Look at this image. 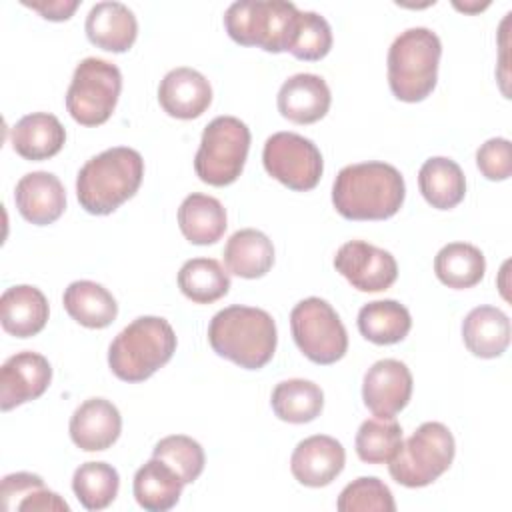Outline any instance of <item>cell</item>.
Masks as SVG:
<instances>
[{"mask_svg": "<svg viewBox=\"0 0 512 512\" xmlns=\"http://www.w3.org/2000/svg\"><path fill=\"white\" fill-rule=\"evenodd\" d=\"M332 96L318 74H294L278 90V112L294 124H314L326 116Z\"/></svg>", "mask_w": 512, "mask_h": 512, "instance_id": "d6986e66", "label": "cell"}, {"mask_svg": "<svg viewBox=\"0 0 512 512\" xmlns=\"http://www.w3.org/2000/svg\"><path fill=\"white\" fill-rule=\"evenodd\" d=\"M0 506L4 512H70V506L44 480L32 472H16L2 478Z\"/></svg>", "mask_w": 512, "mask_h": 512, "instance_id": "d4e9b609", "label": "cell"}, {"mask_svg": "<svg viewBox=\"0 0 512 512\" xmlns=\"http://www.w3.org/2000/svg\"><path fill=\"white\" fill-rule=\"evenodd\" d=\"M332 48V28L324 16L310 10H300L296 32L290 44V54L298 60H320Z\"/></svg>", "mask_w": 512, "mask_h": 512, "instance_id": "74e56055", "label": "cell"}, {"mask_svg": "<svg viewBox=\"0 0 512 512\" xmlns=\"http://www.w3.org/2000/svg\"><path fill=\"white\" fill-rule=\"evenodd\" d=\"M440 56V38L430 28L416 26L400 32L388 50V84L392 94L402 102L428 98L436 88Z\"/></svg>", "mask_w": 512, "mask_h": 512, "instance_id": "5b68a950", "label": "cell"}, {"mask_svg": "<svg viewBox=\"0 0 512 512\" xmlns=\"http://www.w3.org/2000/svg\"><path fill=\"white\" fill-rule=\"evenodd\" d=\"M434 272L448 288L464 290L476 286L486 272V260L480 248L468 242H450L434 258Z\"/></svg>", "mask_w": 512, "mask_h": 512, "instance_id": "4dcf8cb0", "label": "cell"}, {"mask_svg": "<svg viewBox=\"0 0 512 512\" xmlns=\"http://www.w3.org/2000/svg\"><path fill=\"white\" fill-rule=\"evenodd\" d=\"M334 268L360 292L388 290L398 278L396 258L364 240L342 244L334 256Z\"/></svg>", "mask_w": 512, "mask_h": 512, "instance_id": "7c38bea8", "label": "cell"}, {"mask_svg": "<svg viewBox=\"0 0 512 512\" xmlns=\"http://www.w3.org/2000/svg\"><path fill=\"white\" fill-rule=\"evenodd\" d=\"M262 162L272 178L296 192L316 188L324 172L318 146L296 132L272 134L264 142Z\"/></svg>", "mask_w": 512, "mask_h": 512, "instance_id": "8fae6325", "label": "cell"}, {"mask_svg": "<svg viewBox=\"0 0 512 512\" xmlns=\"http://www.w3.org/2000/svg\"><path fill=\"white\" fill-rule=\"evenodd\" d=\"M178 226L184 238L198 246L218 242L226 232V210L214 196L192 192L178 208Z\"/></svg>", "mask_w": 512, "mask_h": 512, "instance_id": "cb8c5ba5", "label": "cell"}, {"mask_svg": "<svg viewBox=\"0 0 512 512\" xmlns=\"http://www.w3.org/2000/svg\"><path fill=\"white\" fill-rule=\"evenodd\" d=\"M476 166L484 178L500 182L512 174V156L508 138H490L476 152Z\"/></svg>", "mask_w": 512, "mask_h": 512, "instance_id": "f35d334b", "label": "cell"}, {"mask_svg": "<svg viewBox=\"0 0 512 512\" xmlns=\"http://www.w3.org/2000/svg\"><path fill=\"white\" fill-rule=\"evenodd\" d=\"M224 264L230 274L240 278H260L274 264L272 240L254 228L238 230L224 246Z\"/></svg>", "mask_w": 512, "mask_h": 512, "instance_id": "4316f807", "label": "cell"}, {"mask_svg": "<svg viewBox=\"0 0 512 512\" xmlns=\"http://www.w3.org/2000/svg\"><path fill=\"white\" fill-rule=\"evenodd\" d=\"M66 142V130L54 114L32 112L22 116L10 130V144L24 160H48Z\"/></svg>", "mask_w": 512, "mask_h": 512, "instance_id": "7402d4cb", "label": "cell"}, {"mask_svg": "<svg viewBox=\"0 0 512 512\" xmlns=\"http://www.w3.org/2000/svg\"><path fill=\"white\" fill-rule=\"evenodd\" d=\"M118 470L106 462H84L74 470L72 490L86 510H104L118 496Z\"/></svg>", "mask_w": 512, "mask_h": 512, "instance_id": "836d02e7", "label": "cell"}, {"mask_svg": "<svg viewBox=\"0 0 512 512\" xmlns=\"http://www.w3.org/2000/svg\"><path fill=\"white\" fill-rule=\"evenodd\" d=\"M248 150L250 128L240 118L216 116L202 132L194 170L210 186H228L242 174Z\"/></svg>", "mask_w": 512, "mask_h": 512, "instance_id": "ba28073f", "label": "cell"}, {"mask_svg": "<svg viewBox=\"0 0 512 512\" xmlns=\"http://www.w3.org/2000/svg\"><path fill=\"white\" fill-rule=\"evenodd\" d=\"M122 74L116 64L104 58H84L72 76L66 92V110L82 126L104 124L118 102Z\"/></svg>", "mask_w": 512, "mask_h": 512, "instance_id": "9c48e42d", "label": "cell"}, {"mask_svg": "<svg viewBox=\"0 0 512 512\" xmlns=\"http://www.w3.org/2000/svg\"><path fill=\"white\" fill-rule=\"evenodd\" d=\"M142 178L144 160L140 152L128 146H114L92 156L80 168L76 198L88 214L106 216L138 192Z\"/></svg>", "mask_w": 512, "mask_h": 512, "instance_id": "7a4b0ae2", "label": "cell"}, {"mask_svg": "<svg viewBox=\"0 0 512 512\" xmlns=\"http://www.w3.org/2000/svg\"><path fill=\"white\" fill-rule=\"evenodd\" d=\"M212 350L246 370L266 366L278 344L276 322L262 308L234 304L216 312L208 326Z\"/></svg>", "mask_w": 512, "mask_h": 512, "instance_id": "3957f363", "label": "cell"}, {"mask_svg": "<svg viewBox=\"0 0 512 512\" xmlns=\"http://www.w3.org/2000/svg\"><path fill=\"white\" fill-rule=\"evenodd\" d=\"M412 328L410 312L396 300H374L360 308L358 330L360 334L380 346L396 344L408 336Z\"/></svg>", "mask_w": 512, "mask_h": 512, "instance_id": "f546056e", "label": "cell"}, {"mask_svg": "<svg viewBox=\"0 0 512 512\" xmlns=\"http://www.w3.org/2000/svg\"><path fill=\"white\" fill-rule=\"evenodd\" d=\"M178 288L196 304H212L228 294L230 276L214 258H192L178 272Z\"/></svg>", "mask_w": 512, "mask_h": 512, "instance_id": "d6a6232c", "label": "cell"}, {"mask_svg": "<svg viewBox=\"0 0 512 512\" xmlns=\"http://www.w3.org/2000/svg\"><path fill=\"white\" fill-rule=\"evenodd\" d=\"M62 302L70 318L86 328H106L118 316L114 296L102 284L92 280H76L68 284Z\"/></svg>", "mask_w": 512, "mask_h": 512, "instance_id": "83f0119b", "label": "cell"}, {"mask_svg": "<svg viewBox=\"0 0 512 512\" xmlns=\"http://www.w3.org/2000/svg\"><path fill=\"white\" fill-rule=\"evenodd\" d=\"M300 10L284 0H240L224 12L228 36L242 46H258L266 52H288Z\"/></svg>", "mask_w": 512, "mask_h": 512, "instance_id": "8992f818", "label": "cell"}, {"mask_svg": "<svg viewBox=\"0 0 512 512\" xmlns=\"http://www.w3.org/2000/svg\"><path fill=\"white\" fill-rule=\"evenodd\" d=\"M406 198L402 174L386 162L344 166L332 184V204L346 220H386Z\"/></svg>", "mask_w": 512, "mask_h": 512, "instance_id": "6da1fadb", "label": "cell"}, {"mask_svg": "<svg viewBox=\"0 0 512 512\" xmlns=\"http://www.w3.org/2000/svg\"><path fill=\"white\" fill-rule=\"evenodd\" d=\"M410 396L412 374L404 362L384 358L366 370L362 382V400L374 416L394 418L406 408Z\"/></svg>", "mask_w": 512, "mask_h": 512, "instance_id": "4fadbf2b", "label": "cell"}, {"mask_svg": "<svg viewBox=\"0 0 512 512\" xmlns=\"http://www.w3.org/2000/svg\"><path fill=\"white\" fill-rule=\"evenodd\" d=\"M462 340L478 358L502 356L510 344V320L496 306H476L462 322Z\"/></svg>", "mask_w": 512, "mask_h": 512, "instance_id": "603a6c76", "label": "cell"}, {"mask_svg": "<svg viewBox=\"0 0 512 512\" xmlns=\"http://www.w3.org/2000/svg\"><path fill=\"white\" fill-rule=\"evenodd\" d=\"M456 442L442 422H424L402 440L398 452L388 462L390 476L406 488H422L438 480L452 464Z\"/></svg>", "mask_w": 512, "mask_h": 512, "instance_id": "52a82bcc", "label": "cell"}, {"mask_svg": "<svg viewBox=\"0 0 512 512\" xmlns=\"http://www.w3.org/2000/svg\"><path fill=\"white\" fill-rule=\"evenodd\" d=\"M88 40L106 52H126L138 36L134 12L122 2H98L86 16Z\"/></svg>", "mask_w": 512, "mask_h": 512, "instance_id": "ffe728a7", "label": "cell"}, {"mask_svg": "<svg viewBox=\"0 0 512 512\" xmlns=\"http://www.w3.org/2000/svg\"><path fill=\"white\" fill-rule=\"evenodd\" d=\"M402 444V426L394 418H368L356 432V454L362 462L384 464Z\"/></svg>", "mask_w": 512, "mask_h": 512, "instance_id": "e575fe53", "label": "cell"}, {"mask_svg": "<svg viewBox=\"0 0 512 512\" xmlns=\"http://www.w3.org/2000/svg\"><path fill=\"white\" fill-rule=\"evenodd\" d=\"M418 186L424 200L438 210L458 206L466 194V178L462 168L446 156H432L420 166Z\"/></svg>", "mask_w": 512, "mask_h": 512, "instance_id": "f1b7e54d", "label": "cell"}, {"mask_svg": "<svg viewBox=\"0 0 512 512\" xmlns=\"http://www.w3.org/2000/svg\"><path fill=\"white\" fill-rule=\"evenodd\" d=\"M176 352V334L166 318L132 320L108 348V366L124 382H142L162 368Z\"/></svg>", "mask_w": 512, "mask_h": 512, "instance_id": "277c9868", "label": "cell"}, {"mask_svg": "<svg viewBox=\"0 0 512 512\" xmlns=\"http://www.w3.org/2000/svg\"><path fill=\"white\" fill-rule=\"evenodd\" d=\"M344 446L326 434H314L300 440L290 458L294 478L310 488L328 486L344 470Z\"/></svg>", "mask_w": 512, "mask_h": 512, "instance_id": "9a60e30c", "label": "cell"}, {"mask_svg": "<svg viewBox=\"0 0 512 512\" xmlns=\"http://www.w3.org/2000/svg\"><path fill=\"white\" fill-rule=\"evenodd\" d=\"M184 480L166 462L152 456L134 474L132 490L136 502L148 512H166L180 500Z\"/></svg>", "mask_w": 512, "mask_h": 512, "instance_id": "484cf974", "label": "cell"}, {"mask_svg": "<svg viewBox=\"0 0 512 512\" xmlns=\"http://www.w3.org/2000/svg\"><path fill=\"white\" fill-rule=\"evenodd\" d=\"M158 102L168 116L192 120L208 110L212 102V86L198 70L180 66L160 80Z\"/></svg>", "mask_w": 512, "mask_h": 512, "instance_id": "e0dca14e", "label": "cell"}, {"mask_svg": "<svg viewBox=\"0 0 512 512\" xmlns=\"http://www.w3.org/2000/svg\"><path fill=\"white\" fill-rule=\"evenodd\" d=\"M24 6L36 10L42 14V18L46 20H54V22H62V20H68L74 10L80 6L78 0H44V2H28V0H22Z\"/></svg>", "mask_w": 512, "mask_h": 512, "instance_id": "ab89813d", "label": "cell"}, {"mask_svg": "<svg viewBox=\"0 0 512 512\" xmlns=\"http://www.w3.org/2000/svg\"><path fill=\"white\" fill-rule=\"evenodd\" d=\"M340 512H394L396 502L390 488L376 476L352 480L338 496Z\"/></svg>", "mask_w": 512, "mask_h": 512, "instance_id": "8d00e7d4", "label": "cell"}, {"mask_svg": "<svg viewBox=\"0 0 512 512\" xmlns=\"http://www.w3.org/2000/svg\"><path fill=\"white\" fill-rule=\"evenodd\" d=\"M52 380L50 362L32 350L16 352L0 368V408L4 412L40 398Z\"/></svg>", "mask_w": 512, "mask_h": 512, "instance_id": "5bb4252c", "label": "cell"}, {"mask_svg": "<svg viewBox=\"0 0 512 512\" xmlns=\"http://www.w3.org/2000/svg\"><path fill=\"white\" fill-rule=\"evenodd\" d=\"M152 456L174 468L184 484H192L202 474L206 462L202 446L184 434H172L156 442Z\"/></svg>", "mask_w": 512, "mask_h": 512, "instance_id": "d590c367", "label": "cell"}, {"mask_svg": "<svg viewBox=\"0 0 512 512\" xmlns=\"http://www.w3.org/2000/svg\"><path fill=\"white\" fill-rule=\"evenodd\" d=\"M14 202L24 220L36 226H46L62 216L66 208V192L56 174L36 170L18 180Z\"/></svg>", "mask_w": 512, "mask_h": 512, "instance_id": "2e32d148", "label": "cell"}, {"mask_svg": "<svg viewBox=\"0 0 512 512\" xmlns=\"http://www.w3.org/2000/svg\"><path fill=\"white\" fill-rule=\"evenodd\" d=\"M290 328L300 352L314 364H334L348 350L346 328L322 298L300 300L290 312Z\"/></svg>", "mask_w": 512, "mask_h": 512, "instance_id": "30bf717a", "label": "cell"}, {"mask_svg": "<svg viewBox=\"0 0 512 512\" xmlns=\"http://www.w3.org/2000/svg\"><path fill=\"white\" fill-rule=\"evenodd\" d=\"M48 300L36 286L18 284L0 296L2 328L16 338L36 336L48 322Z\"/></svg>", "mask_w": 512, "mask_h": 512, "instance_id": "44dd1931", "label": "cell"}, {"mask_svg": "<svg viewBox=\"0 0 512 512\" xmlns=\"http://www.w3.org/2000/svg\"><path fill=\"white\" fill-rule=\"evenodd\" d=\"M70 438L84 452L110 448L122 432V416L106 398L84 400L70 418Z\"/></svg>", "mask_w": 512, "mask_h": 512, "instance_id": "ac0fdd59", "label": "cell"}, {"mask_svg": "<svg viewBox=\"0 0 512 512\" xmlns=\"http://www.w3.org/2000/svg\"><path fill=\"white\" fill-rule=\"evenodd\" d=\"M270 404L280 420L290 424H306L320 416L324 408V392L312 380L290 378L276 384Z\"/></svg>", "mask_w": 512, "mask_h": 512, "instance_id": "1f68e13d", "label": "cell"}]
</instances>
